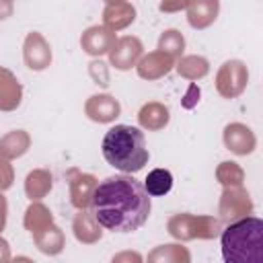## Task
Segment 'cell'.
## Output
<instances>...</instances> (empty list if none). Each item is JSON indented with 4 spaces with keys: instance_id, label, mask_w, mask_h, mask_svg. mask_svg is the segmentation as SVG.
Wrapping results in <instances>:
<instances>
[{
    "instance_id": "3",
    "label": "cell",
    "mask_w": 263,
    "mask_h": 263,
    "mask_svg": "<svg viewBox=\"0 0 263 263\" xmlns=\"http://www.w3.org/2000/svg\"><path fill=\"white\" fill-rule=\"evenodd\" d=\"M224 263H263V220L249 216L232 222L220 236Z\"/></svg>"
},
{
    "instance_id": "4",
    "label": "cell",
    "mask_w": 263,
    "mask_h": 263,
    "mask_svg": "<svg viewBox=\"0 0 263 263\" xmlns=\"http://www.w3.org/2000/svg\"><path fill=\"white\" fill-rule=\"evenodd\" d=\"M142 185H144L148 195L160 197V195H166L173 189V175L166 168H154V171L148 173V177Z\"/></svg>"
},
{
    "instance_id": "1",
    "label": "cell",
    "mask_w": 263,
    "mask_h": 263,
    "mask_svg": "<svg viewBox=\"0 0 263 263\" xmlns=\"http://www.w3.org/2000/svg\"><path fill=\"white\" fill-rule=\"evenodd\" d=\"M152 203L144 185L129 175L101 181L90 197V212L99 226L113 232H134L146 224Z\"/></svg>"
},
{
    "instance_id": "2",
    "label": "cell",
    "mask_w": 263,
    "mask_h": 263,
    "mask_svg": "<svg viewBox=\"0 0 263 263\" xmlns=\"http://www.w3.org/2000/svg\"><path fill=\"white\" fill-rule=\"evenodd\" d=\"M101 148H103L105 160L113 168H117L125 175L142 171L150 158L144 132L136 125L119 123V125L109 127L105 138H103Z\"/></svg>"
}]
</instances>
